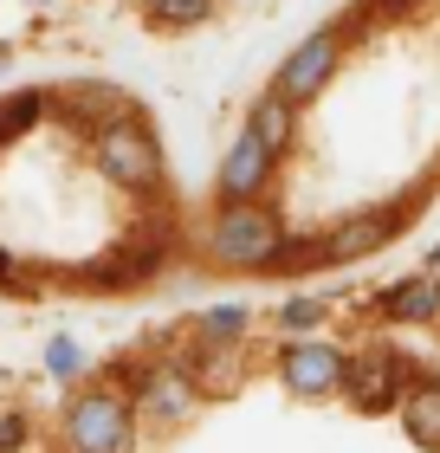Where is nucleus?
Masks as SVG:
<instances>
[{
	"label": "nucleus",
	"mask_w": 440,
	"mask_h": 453,
	"mask_svg": "<svg viewBox=\"0 0 440 453\" xmlns=\"http://www.w3.org/2000/svg\"><path fill=\"white\" fill-rule=\"evenodd\" d=\"M66 441H72V453H130L136 427H130L123 395H111V388L78 395V402L66 408Z\"/></svg>",
	"instance_id": "1"
},
{
	"label": "nucleus",
	"mask_w": 440,
	"mask_h": 453,
	"mask_svg": "<svg viewBox=\"0 0 440 453\" xmlns=\"http://www.w3.org/2000/svg\"><path fill=\"white\" fill-rule=\"evenodd\" d=\"M279 253H285L279 220H272L266 208H253V201H227V214L214 220V259H227V265H266Z\"/></svg>",
	"instance_id": "2"
},
{
	"label": "nucleus",
	"mask_w": 440,
	"mask_h": 453,
	"mask_svg": "<svg viewBox=\"0 0 440 453\" xmlns=\"http://www.w3.org/2000/svg\"><path fill=\"white\" fill-rule=\"evenodd\" d=\"M97 169L111 181H123V188H156L162 150H156V136L143 130V123L111 117V123H104V136H97Z\"/></svg>",
	"instance_id": "3"
},
{
	"label": "nucleus",
	"mask_w": 440,
	"mask_h": 453,
	"mask_svg": "<svg viewBox=\"0 0 440 453\" xmlns=\"http://www.w3.org/2000/svg\"><path fill=\"white\" fill-rule=\"evenodd\" d=\"M330 72H337V33H311L305 46L285 58L279 91L291 97V104H305V97H318V91L330 85Z\"/></svg>",
	"instance_id": "4"
},
{
	"label": "nucleus",
	"mask_w": 440,
	"mask_h": 453,
	"mask_svg": "<svg viewBox=\"0 0 440 453\" xmlns=\"http://www.w3.org/2000/svg\"><path fill=\"white\" fill-rule=\"evenodd\" d=\"M344 376L350 369H344V357L330 343H291L285 349V382L298 388V395H330Z\"/></svg>",
	"instance_id": "5"
},
{
	"label": "nucleus",
	"mask_w": 440,
	"mask_h": 453,
	"mask_svg": "<svg viewBox=\"0 0 440 453\" xmlns=\"http://www.w3.org/2000/svg\"><path fill=\"white\" fill-rule=\"evenodd\" d=\"M266 169H272V150L246 130L234 150H227V162H220V195H227V201H253V195L266 188Z\"/></svg>",
	"instance_id": "6"
},
{
	"label": "nucleus",
	"mask_w": 440,
	"mask_h": 453,
	"mask_svg": "<svg viewBox=\"0 0 440 453\" xmlns=\"http://www.w3.org/2000/svg\"><path fill=\"white\" fill-rule=\"evenodd\" d=\"M143 408H150V421H181L188 408H195V382H188L181 369H156V376L143 382Z\"/></svg>",
	"instance_id": "7"
},
{
	"label": "nucleus",
	"mask_w": 440,
	"mask_h": 453,
	"mask_svg": "<svg viewBox=\"0 0 440 453\" xmlns=\"http://www.w3.org/2000/svg\"><path fill=\"white\" fill-rule=\"evenodd\" d=\"M389 311H395V318H408V324L434 318V311H440V273H421V279L395 285V292H389Z\"/></svg>",
	"instance_id": "8"
},
{
	"label": "nucleus",
	"mask_w": 440,
	"mask_h": 453,
	"mask_svg": "<svg viewBox=\"0 0 440 453\" xmlns=\"http://www.w3.org/2000/svg\"><path fill=\"white\" fill-rule=\"evenodd\" d=\"M253 136L266 142L272 156L291 142V97H285V91H272V97H259V104H253Z\"/></svg>",
	"instance_id": "9"
},
{
	"label": "nucleus",
	"mask_w": 440,
	"mask_h": 453,
	"mask_svg": "<svg viewBox=\"0 0 440 453\" xmlns=\"http://www.w3.org/2000/svg\"><path fill=\"white\" fill-rule=\"evenodd\" d=\"M402 421H408V434L421 447H440V382L414 388V395L402 402Z\"/></svg>",
	"instance_id": "10"
},
{
	"label": "nucleus",
	"mask_w": 440,
	"mask_h": 453,
	"mask_svg": "<svg viewBox=\"0 0 440 453\" xmlns=\"http://www.w3.org/2000/svg\"><path fill=\"white\" fill-rule=\"evenodd\" d=\"M382 240H389V214H369V220H350L344 234L324 246V253H330V259H350V253H369V246H382Z\"/></svg>",
	"instance_id": "11"
},
{
	"label": "nucleus",
	"mask_w": 440,
	"mask_h": 453,
	"mask_svg": "<svg viewBox=\"0 0 440 453\" xmlns=\"http://www.w3.org/2000/svg\"><path fill=\"white\" fill-rule=\"evenodd\" d=\"M39 111H46V97H39V91H19V97H7V104H0V142H13L19 130H33V123H39Z\"/></svg>",
	"instance_id": "12"
},
{
	"label": "nucleus",
	"mask_w": 440,
	"mask_h": 453,
	"mask_svg": "<svg viewBox=\"0 0 440 453\" xmlns=\"http://www.w3.org/2000/svg\"><path fill=\"white\" fill-rule=\"evenodd\" d=\"M389 382H395V363H369L350 388H356V402H363V408H389Z\"/></svg>",
	"instance_id": "13"
},
{
	"label": "nucleus",
	"mask_w": 440,
	"mask_h": 453,
	"mask_svg": "<svg viewBox=\"0 0 440 453\" xmlns=\"http://www.w3.org/2000/svg\"><path fill=\"white\" fill-rule=\"evenodd\" d=\"M240 324H246L240 304H220V311H207V318H201V337H207V343H234V337H240Z\"/></svg>",
	"instance_id": "14"
},
{
	"label": "nucleus",
	"mask_w": 440,
	"mask_h": 453,
	"mask_svg": "<svg viewBox=\"0 0 440 453\" xmlns=\"http://www.w3.org/2000/svg\"><path fill=\"white\" fill-rule=\"evenodd\" d=\"M162 27H195V19H207V0H156Z\"/></svg>",
	"instance_id": "15"
},
{
	"label": "nucleus",
	"mask_w": 440,
	"mask_h": 453,
	"mask_svg": "<svg viewBox=\"0 0 440 453\" xmlns=\"http://www.w3.org/2000/svg\"><path fill=\"white\" fill-rule=\"evenodd\" d=\"M318 311H324L318 298H291L285 311H279V324H285V331H311V324H318Z\"/></svg>",
	"instance_id": "16"
},
{
	"label": "nucleus",
	"mask_w": 440,
	"mask_h": 453,
	"mask_svg": "<svg viewBox=\"0 0 440 453\" xmlns=\"http://www.w3.org/2000/svg\"><path fill=\"white\" fill-rule=\"evenodd\" d=\"M46 369H52V376H72V369H78V343L72 337H52L46 343Z\"/></svg>",
	"instance_id": "17"
},
{
	"label": "nucleus",
	"mask_w": 440,
	"mask_h": 453,
	"mask_svg": "<svg viewBox=\"0 0 440 453\" xmlns=\"http://www.w3.org/2000/svg\"><path fill=\"white\" fill-rule=\"evenodd\" d=\"M19 441H27V415H19V408H0V453H19Z\"/></svg>",
	"instance_id": "18"
},
{
	"label": "nucleus",
	"mask_w": 440,
	"mask_h": 453,
	"mask_svg": "<svg viewBox=\"0 0 440 453\" xmlns=\"http://www.w3.org/2000/svg\"><path fill=\"white\" fill-rule=\"evenodd\" d=\"M0 285H13V259H7V246H0Z\"/></svg>",
	"instance_id": "19"
},
{
	"label": "nucleus",
	"mask_w": 440,
	"mask_h": 453,
	"mask_svg": "<svg viewBox=\"0 0 440 453\" xmlns=\"http://www.w3.org/2000/svg\"><path fill=\"white\" fill-rule=\"evenodd\" d=\"M0 72H7V46H0Z\"/></svg>",
	"instance_id": "20"
},
{
	"label": "nucleus",
	"mask_w": 440,
	"mask_h": 453,
	"mask_svg": "<svg viewBox=\"0 0 440 453\" xmlns=\"http://www.w3.org/2000/svg\"><path fill=\"white\" fill-rule=\"evenodd\" d=\"M428 273H440V253H434V265H428Z\"/></svg>",
	"instance_id": "21"
},
{
	"label": "nucleus",
	"mask_w": 440,
	"mask_h": 453,
	"mask_svg": "<svg viewBox=\"0 0 440 453\" xmlns=\"http://www.w3.org/2000/svg\"><path fill=\"white\" fill-rule=\"evenodd\" d=\"M33 7H46V0H33Z\"/></svg>",
	"instance_id": "22"
}]
</instances>
